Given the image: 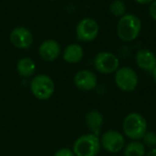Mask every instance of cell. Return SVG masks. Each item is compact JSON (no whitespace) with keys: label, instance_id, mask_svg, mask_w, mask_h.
<instances>
[{"label":"cell","instance_id":"cell-11","mask_svg":"<svg viewBox=\"0 0 156 156\" xmlns=\"http://www.w3.org/2000/svg\"><path fill=\"white\" fill-rule=\"evenodd\" d=\"M60 45L55 40H46L38 47V54L45 62L56 61L60 55Z\"/></svg>","mask_w":156,"mask_h":156},{"label":"cell","instance_id":"cell-19","mask_svg":"<svg viewBox=\"0 0 156 156\" xmlns=\"http://www.w3.org/2000/svg\"><path fill=\"white\" fill-rule=\"evenodd\" d=\"M53 156H76L74 154L72 149L69 148H66V147H62L60 149H58V151L55 152V154Z\"/></svg>","mask_w":156,"mask_h":156},{"label":"cell","instance_id":"cell-1","mask_svg":"<svg viewBox=\"0 0 156 156\" xmlns=\"http://www.w3.org/2000/svg\"><path fill=\"white\" fill-rule=\"evenodd\" d=\"M141 19L133 14H125L120 17L117 24V35L124 42L135 40L142 30Z\"/></svg>","mask_w":156,"mask_h":156},{"label":"cell","instance_id":"cell-17","mask_svg":"<svg viewBox=\"0 0 156 156\" xmlns=\"http://www.w3.org/2000/svg\"><path fill=\"white\" fill-rule=\"evenodd\" d=\"M126 5L122 0H113L110 4V11L111 13L117 17H122L126 14Z\"/></svg>","mask_w":156,"mask_h":156},{"label":"cell","instance_id":"cell-23","mask_svg":"<svg viewBox=\"0 0 156 156\" xmlns=\"http://www.w3.org/2000/svg\"><path fill=\"white\" fill-rule=\"evenodd\" d=\"M152 74H153V78H154V82L156 83V67L154 68V70L152 72Z\"/></svg>","mask_w":156,"mask_h":156},{"label":"cell","instance_id":"cell-6","mask_svg":"<svg viewBox=\"0 0 156 156\" xmlns=\"http://www.w3.org/2000/svg\"><path fill=\"white\" fill-rule=\"evenodd\" d=\"M93 64L96 71L100 74H110L115 73L120 68V60L110 51H101L95 56Z\"/></svg>","mask_w":156,"mask_h":156},{"label":"cell","instance_id":"cell-22","mask_svg":"<svg viewBox=\"0 0 156 156\" xmlns=\"http://www.w3.org/2000/svg\"><path fill=\"white\" fill-rule=\"evenodd\" d=\"M145 156H156V148H154V149H151Z\"/></svg>","mask_w":156,"mask_h":156},{"label":"cell","instance_id":"cell-7","mask_svg":"<svg viewBox=\"0 0 156 156\" xmlns=\"http://www.w3.org/2000/svg\"><path fill=\"white\" fill-rule=\"evenodd\" d=\"M100 31L98 22L90 17H85L81 19L76 27V36L80 41L90 42L94 40Z\"/></svg>","mask_w":156,"mask_h":156},{"label":"cell","instance_id":"cell-15","mask_svg":"<svg viewBox=\"0 0 156 156\" xmlns=\"http://www.w3.org/2000/svg\"><path fill=\"white\" fill-rule=\"evenodd\" d=\"M37 64L29 57H24L18 60L16 63V72L17 74L24 78L33 77L36 74Z\"/></svg>","mask_w":156,"mask_h":156},{"label":"cell","instance_id":"cell-16","mask_svg":"<svg viewBox=\"0 0 156 156\" xmlns=\"http://www.w3.org/2000/svg\"><path fill=\"white\" fill-rule=\"evenodd\" d=\"M124 156H145V146L140 141H133L124 147Z\"/></svg>","mask_w":156,"mask_h":156},{"label":"cell","instance_id":"cell-10","mask_svg":"<svg viewBox=\"0 0 156 156\" xmlns=\"http://www.w3.org/2000/svg\"><path fill=\"white\" fill-rule=\"evenodd\" d=\"M73 83L80 91H91L97 86V76L90 70H80L74 75Z\"/></svg>","mask_w":156,"mask_h":156},{"label":"cell","instance_id":"cell-18","mask_svg":"<svg viewBox=\"0 0 156 156\" xmlns=\"http://www.w3.org/2000/svg\"><path fill=\"white\" fill-rule=\"evenodd\" d=\"M142 140V143L144 144V146H147L151 149L156 148V132L154 131H147V132L144 134Z\"/></svg>","mask_w":156,"mask_h":156},{"label":"cell","instance_id":"cell-3","mask_svg":"<svg viewBox=\"0 0 156 156\" xmlns=\"http://www.w3.org/2000/svg\"><path fill=\"white\" fill-rule=\"evenodd\" d=\"M29 87L32 95L38 100H48L55 92L53 79L44 74L34 75L30 81Z\"/></svg>","mask_w":156,"mask_h":156},{"label":"cell","instance_id":"cell-5","mask_svg":"<svg viewBox=\"0 0 156 156\" xmlns=\"http://www.w3.org/2000/svg\"><path fill=\"white\" fill-rule=\"evenodd\" d=\"M114 80L117 87L123 92H133L138 86V75L136 72L128 66L119 68L115 72Z\"/></svg>","mask_w":156,"mask_h":156},{"label":"cell","instance_id":"cell-12","mask_svg":"<svg viewBox=\"0 0 156 156\" xmlns=\"http://www.w3.org/2000/svg\"><path fill=\"white\" fill-rule=\"evenodd\" d=\"M135 62L139 68L152 73L156 67V55L148 49H142L137 51Z\"/></svg>","mask_w":156,"mask_h":156},{"label":"cell","instance_id":"cell-2","mask_svg":"<svg viewBox=\"0 0 156 156\" xmlns=\"http://www.w3.org/2000/svg\"><path fill=\"white\" fill-rule=\"evenodd\" d=\"M122 130L129 139L140 141L147 132L146 119L138 112H132L124 118Z\"/></svg>","mask_w":156,"mask_h":156},{"label":"cell","instance_id":"cell-13","mask_svg":"<svg viewBox=\"0 0 156 156\" xmlns=\"http://www.w3.org/2000/svg\"><path fill=\"white\" fill-rule=\"evenodd\" d=\"M104 123V119L102 114L94 109L87 113L85 117V124L90 133L99 136L101 132V129Z\"/></svg>","mask_w":156,"mask_h":156},{"label":"cell","instance_id":"cell-9","mask_svg":"<svg viewBox=\"0 0 156 156\" xmlns=\"http://www.w3.org/2000/svg\"><path fill=\"white\" fill-rule=\"evenodd\" d=\"M9 40L13 46L17 49H28L33 44V35L25 27H16L9 34Z\"/></svg>","mask_w":156,"mask_h":156},{"label":"cell","instance_id":"cell-14","mask_svg":"<svg viewBox=\"0 0 156 156\" xmlns=\"http://www.w3.org/2000/svg\"><path fill=\"white\" fill-rule=\"evenodd\" d=\"M84 56V50L78 43L69 44L62 52L63 60L68 63H78Z\"/></svg>","mask_w":156,"mask_h":156},{"label":"cell","instance_id":"cell-8","mask_svg":"<svg viewBox=\"0 0 156 156\" xmlns=\"http://www.w3.org/2000/svg\"><path fill=\"white\" fill-rule=\"evenodd\" d=\"M101 141V146L111 154H117L125 147V140L122 133L117 131L110 130L105 131Z\"/></svg>","mask_w":156,"mask_h":156},{"label":"cell","instance_id":"cell-21","mask_svg":"<svg viewBox=\"0 0 156 156\" xmlns=\"http://www.w3.org/2000/svg\"><path fill=\"white\" fill-rule=\"evenodd\" d=\"M134 1L141 5H148V4H151L152 2H154V0H134Z\"/></svg>","mask_w":156,"mask_h":156},{"label":"cell","instance_id":"cell-20","mask_svg":"<svg viewBox=\"0 0 156 156\" xmlns=\"http://www.w3.org/2000/svg\"><path fill=\"white\" fill-rule=\"evenodd\" d=\"M149 13L150 16L152 17V18L156 21V0H154V2H152L150 4V7H149Z\"/></svg>","mask_w":156,"mask_h":156},{"label":"cell","instance_id":"cell-4","mask_svg":"<svg viewBox=\"0 0 156 156\" xmlns=\"http://www.w3.org/2000/svg\"><path fill=\"white\" fill-rule=\"evenodd\" d=\"M99 136L87 133L80 136L73 143L72 151L76 156H96L101 150Z\"/></svg>","mask_w":156,"mask_h":156},{"label":"cell","instance_id":"cell-24","mask_svg":"<svg viewBox=\"0 0 156 156\" xmlns=\"http://www.w3.org/2000/svg\"><path fill=\"white\" fill-rule=\"evenodd\" d=\"M48 1H57V0H48Z\"/></svg>","mask_w":156,"mask_h":156}]
</instances>
